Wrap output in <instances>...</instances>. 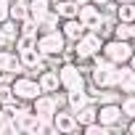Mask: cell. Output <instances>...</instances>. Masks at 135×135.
Returning <instances> with one entry per match:
<instances>
[{
    "instance_id": "1",
    "label": "cell",
    "mask_w": 135,
    "mask_h": 135,
    "mask_svg": "<svg viewBox=\"0 0 135 135\" xmlns=\"http://www.w3.org/2000/svg\"><path fill=\"white\" fill-rule=\"evenodd\" d=\"M58 69V80H61V90L64 93H80V90H88V77H85V69L82 64L77 61H64L56 66Z\"/></svg>"
},
{
    "instance_id": "2",
    "label": "cell",
    "mask_w": 135,
    "mask_h": 135,
    "mask_svg": "<svg viewBox=\"0 0 135 135\" xmlns=\"http://www.w3.org/2000/svg\"><path fill=\"white\" fill-rule=\"evenodd\" d=\"M103 35L101 32H93V29H85V35L77 40V42H72V50H74V61L77 64H90L98 53H101V48H103Z\"/></svg>"
},
{
    "instance_id": "3",
    "label": "cell",
    "mask_w": 135,
    "mask_h": 135,
    "mask_svg": "<svg viewBox=\"0 0 135 135\" xmlns=\"http://www.w3.org/2000/svg\"><path fill=\"white\" fill-rule=\"evenodd\" d=\"M11 90H13V98L21 101V103H32V101L42 93L37 77H35V74H27V72L13 74V80H11Z\"/></svg>"
},
{
    "instance_id": "4",
    "label": "cell",
    "mask_w": 135,
    "mask_h": 135,
    "mask_svg": "<svg viewBox=\"0 0 135 135\" xmlns=\"http://www.w3.org/2000/svg\"><path fill=\"white\" fill-rule=\"evenodd\" d=\"M132 50H135V45H132L130 40H117V37H109V40H103L101 56H103L106 61H111V64L122 66V64H127V61H130Z\"/></svg>"
},
{
    "instance_id": "5",
    "label": "cell",
    "mask_w": 135,
    "mask_h": 135,
    "mask_svg": "<svg viewBox=\"0 0 135 135\" xmlns=\"http://www.w3.org/2000/svg\"><path fill=\"white\" fill-rule=\"evenodd\" d=\"M69 48L66 37L61 35V29H53V32H40L37 35V50L50 58V56H64V50Z\"/></svg>"
},
{
    "instance_id": "6",
    "label": "cell",
    "mask_w": 135,
    "mask_h": 135,
    "mask_svg": "<svg viewBox=\"0 0 135 135\" xmlns=\"http://www.w3.org/2000/svg\"><path fill=\"white\" fill-rule=\"evenodd\" d=\"M58 109H61L58 93H40V95L32 101V111H35L40 119H45V122H50L53 114H56Z\"/></svg>"
},
{
    "instance_id": "7",
    "label": "cell",
    "mask_w": 135,
    "mask_h": 135,
    "mask_svg": "<svg viewBox=\"0 0 135 135\" xmlns=\"http://www.w3.org/2000/svg\"><path fill=\"white\" fill-rule=\"evenodd\" d=\"M95 119L103 127H109V130H119L124 114H122V106L119 103H98V117Z\"/></svg>"
},
{
    "instance_id": "8",
    "label": "cell",
    "mask_w": 135,
    "mask_h": 135,
    "mask_svg": "<svg viewBox=\"0 0 135 135\" xmlns=\"http://www.w3.org/2000/svg\"><path fill=\"white\" fill-rule=\"evenodd\" d=\"M103 8H98V6H93V3H85V6H80L77 8V19L82 21V27L85 29H93V32H98L101 29V24H103Z\"/></svg>"
},
{
    "instance_id": "9",
    "label": "cell",
    "mask_w": 135,
    "mask_h": 135,
    "mask_svg": "<svg viewBox=\"0 0 135 135\" xmlns=\"http://www.w3.org/2000/svg\"><path fill=\"white\" fill-rule=\"evenodd\" d=\"M50 124H53V132H64V135H69V132H77V130H80L77 117H74L72 109H58V111L53 114Z\"/></svg>"
},
{
    "instance_id": "10",
    "label": "cell",
    "mask_w": 135,
    "mask_h": 135,
    "mask_svg": "<svg viewBox=\"0 0 135 135\" xmlns=\"http://www.w3.org/2000/svg\"><path fill=\"white\" fill-rule=\"evenodd\" d=\"M0 72H3V74H21L24 72V66L19 61V53L13 48L0 45Z\"/></svg>"
},
{
    "instance_id": "11",
    "label": "cell",
    "mask_w": 135,
    "mask_h": 135,
    "mask_svg": "<svg viewBox=\"0 0 135 135\" xmlns=\"http://www.w3.org/2000/svg\"><path fill=\"white\" fill-rule=\"evenodd\" d=\"M37 82H40V90L42 93H58L61 90V80H58V69L56 66H48L37 74Z\"/></svg>"
},
{
    "instance_id": "12",
    "label": "cell",
    "mask_w": 135,
    "mask_h": 135,
    "mask_svg": "<svg viewBox=\"0 0 135 135\" xmlns=\"http://www.w3.org/2000/svg\"><path fill=\"white\" fill-rule=\"evenodd\" d=\"M58 29H61V35L66 37V42H77L82 35H85V27H82V21L74 16V19H61V24H58Z\"/></svg>"
},
{
    "instance_id": "13",
    "label": "cell",
    "mask_w": 135,
    "mask_h": 135,
    "mask_svg": "<svg viewBox=\"0 0 135 135\" xmlns=\"http://www.w3.org/2000/svg\"><path fill=\"white\" fill-rule=\"evenodd\" d=\"M117 90H119L122 95L135 93V72L130 69L127 64H122V66H119V82H117Z\"/></svg>"
},
{
    "instance_id": "14",
    "label": "cell",
    "mask_w": 135,
    "mask_h": 135,
    "mask_svg": "<svg viewBox=\"0 0 135 135\" xmlns=\"http://www.w3.org/2000/svg\"><path fill=\"white\" fill-rule=\"evenodd\" d=\"M16 37H19V24H16L13 19H6L3 24H0V45H6V48H13Z\"/></svg>"
},
{
    "instance_id": "15",
    "label": "cell",
    "mask_w": 135,
    "mask_h": 135,
    "mask_svg": "<svg viewBox=\"0 0 135 135\" xmlns=\"http://www.w3.org/2000/svg\"><path fill=\"white\" fill-rule=\"evenodd\" d=\"M77 3L74 0H50V11L58 13V19H74L77 16Z\"/></svg>"
},
{
    "instance_id": "16",
    "label": "cell",
    "mask_w": 135,
    "mask_h": 135,
    "mask_svg": "<svg viewBox=\"0 0 135 135\" xmlns=\"http://www.w3.org/2000/svg\"><path fill=\"white\" fill-rule=\"evenodd\" d=\"M27 8H29V19H35V21L40 24V21L50 13V0H29Z\"/></svg>"
},
{
    "instance_id": "17",
    "label": "cell",
    "mask_w": 135,
    "mask_h": 135,
    "mask_svg": "<svg viewBox=\"0 0 135 135\" xmlns=\"http://www.w3.org/2000/svg\"><path fill=\"white\" fill-rule=\"evenodd\" d=\"M74 117H77V124H80V127H82V124H88V122H95V117H98V103L88 101L82 109H77V111H74Z\"/></svg>"
},
{
    "instance_id": "18",
    "label": "cell",
    "mask_w": 135,
    "mask_h": 135,
    "mask_svg": "<svg viewBox=\"0 0 135 135\" xmlns=\"http://www.w3.org/2000/svg\"><path fill=\"white\" fill-rule=\"evenodd\" d=\"M114 19L117 21H124V24H132L135 21V3H117Z\"/></svg>"
},
{
    "instance_id": "19",
    "label": "cell",
    "mask_w": 135,
    "mask_h": 135,
    "mask_svg": "<svg viewBox=\"0 0 135 135\" xmlns=\"http://www.w3.org/2000/svg\"><path fill=\"white\" fill-rule=\"evenodd\" d=\"M88 101H90L88 90H80V93H66V103H69V109H72V111L82 109V106H85Z\"/></svg>"
},
{
    "instance_id": "20",
    "label": "cell",
    "mask_w": 135,
    "mask_h": 135,
    "mask_svg": "<svg viewBox=\"0 0 135 135\" xmlns=\"http://www.w3.org/2000/svg\"><path fill=\"white\" fill-rule=\"evenodd\" d=\"M11 19H13L16 24H21L24 19H29V8H27V3H19V0H11Z\"/></svg>"
},
{
    "instance_id": "21",
    "label": "cell",
    "mask_w": 135,
    "mask_h": 135,
    "mask_svg": "<svg viewBox=\"0 0 135 135\" xmlns=\"http://www.w3.org/2000/svg\"><path fill=\"white\" fill-rule=\"evenodd\" d=\"M119 106H122V114L127 119H135V93H127L119 98Z\"/></svg>"
},
{
    "instance_id": "22",
    "label": "cell",
    "mask_w": 135,
    "mask_h": 135,
    "mask_svg": "<svg viewBox=\"0 0 135 135\" xmlns=\"http://www.w3.org/2000/svg\"><path fill=\"white\" fill-rule=\"evenodd\" d=\"M58 24H61L58 13H53V11H50V13H48V16L37 24V29H40V32H53V29H58Z\"/></svg>"
},
{
    "instance_id": "23",
    "label": "cell",
    "mask_w": 135,
    "mask_h": 135,
    "mask_svg": "<svg viewBox=\"0 0 135 135\" xmlns=\"http://www.w3.org/2000/svg\"><path fill=\"white\" fill-rule=\"evenodd\" d=\"M29 48H37V37H32V35H19L16 42H13V50L19 53V50H29Z\"/></svg>"
},
{
    "instance_id": "24",
    "label": "cell",
    "mask_w": 135,
    "mask_h": 135,
    "mask_svg": "<svg viewBox=\"0 0 135 135\" xmlns=\"http://www.w3.org/2000/svg\"><path fill=\"white\" fill-rule=\"evenodd\" d=\"M19 35H32V37H37V35H40L37 21H35V19H24V21L19 24Z\"/></svg>"
},
{
    "instance_id": "25",
    "label": "cell",
    "mask_w": 135,
    "mask_h": 135,
    "mask_svg": "<svg viewBox=\"0 0 135 135\" xmlns=\"http://www.w3.org/2000/svg\"><path fill=\"white\" fill-rule=\"evenodd\" d=\"M111 37H117V40H130V24L117 21L114 29H111ZM130 42H132V40H130Z\"/></svg>"
},
{
    "instance_id": "26",
    "label": "cell",
    "mask_w": 135,
    "mask_h": 135,
    "mask_svg": "<svg viewBox=\"0 0 135 135\" xmlns=\"http://www.w3.org/2000/svg\"><path fill=\"white\" fill-rule=\"evenodd\" d=\"M8 101H16L13 98V90H11V82H0V106L8 103Z\"/></svg>"
},
{
    "instance_id": "27",
    "label": "cell",
    "mask_w": 135,
    "mask_h": 135,
    "mask_svg": "<svg viewBox=\"0 0 135 135\" xmlns=\"http://www.w3.org/2000/svg\"><path fill=\"white\" fill-rule=\"evenodd\" d=\"M11 19V0H0V24Z\"/></svg>"
},
{
    "instance_id": "28",
    "label": "cell",
    "mask_w": 135,
    "mask_h": 135,
    "mask_svg": "<svg viewBox=\"0 0 135 135\" xmlns=\"http://www.w3.org/2000/svg\"><path fill=\"white\" fill-rule=\"evenodd\" d=\"M90 3H93V6H98V8H103V6H109V3H111V0H90Z\"/></svg>"
},
{
    "instance_id": "29",
    "label": "cell",
    "mask_w": 135,
    "mask_h": 135,
    "mask_svg": "<svg viewBox=\"0 0 135 135\" xmlns=\"http://www.w3.org/2000/svg\"><path fill=\"white\" fill-rule=\"evenodd\" d=\"M127 66H130V69L135 72V50H132V56H130V61H127Z\"/></svg>"
},
{
    "instance_id": "30",
    "label": "cell",
    "mask_w": 135,
    "mask_h": 135,
    "mask_svg": "<svg viewBox=\"0 0 135 135\" xmlns=\"http://www.w3.org/2000/svg\"><path fill=\"white\" fill-rule=\"evenodd\" d=\"M130 40H132V45H135V21L130 24Z\"/></svg>"
},
{
    "instance_id": "31",
    "label": "cell",
    "mask_w": 135,
    "mask_h": 135,
    "mask_svg": "<svg viewBox=\"0 0 135 135\" xmlns=\"http://www.w3.org/2000/svg\"><path fill=\"white\" fill-rule=\"evenodd\" d=\"M127 132H132V135H135V119H130V124H127Z\"/></svg>"
},
{
    "instance_id": "32",
    "label": "cell",
    "mask_w": 135,
    "mask_h": 135,
    "mask_svg": "<svg viewBox=\"0 0 135 135\" xmlns=\"http://www.w3.org/2000/svg\"><path fill=\"white\" fill-rule=\"evenodd\" d=\"M74 3H77V6H85V3H90V0H74Z\"/></svg>"
},
{
    "instance_id": "33",
    "label": "cell",
    "mask_w": 135,
    "mask_h": 135,
    "mask_svg": "<svg viewBox=\"0 0 135 135\" xmlns=\"http://www.w3.org/2000/svg\"><path fill=\"white\" fill-rule=\"evenodd\" d=\"M114 3H135V0H114Z\"/></svg>"
},
{
    "instance_id": "34",
    "label": "cell",
    "mask_w": 135,
    "mask_h": 135,
    "mask_svg": "<svg viewBox=\"0 0 135 135\" xmlns=\"http://www.w3.org/2000/svg\"><path fill=\"white\" fill-rule=\"evenodd\" d=\"M19 3H29V0H19Z\"/></svg>"
},
{
    "instance_id": "35",
    "label": "cell",
    "mask_w": 135,
    "mask_h": 135,
    "mask_svg": "<svg viewBox=\"0 0 135 135\" xmlns=\"http://www.w3.org/2000/svg\"><path fill=\"white\" fill-rule=\"evenodd\" d=\"M0 122H3V111H0Z\"/></svg>"
},
{
    "instance_id": "36",
    "label": "cell",
    "mask_w": 135,
    "mask_h": 135,
    "mask_svg": "<svg viewBox=\"0 0 135 135\" xmlns=\"http://www.w3.org/2000/svg\"><path fill=\"white\" fill-rule=\"evenodd\" d=\"M0 82H3V74H0Z\"/></svg>"
}]
</instances>
